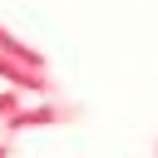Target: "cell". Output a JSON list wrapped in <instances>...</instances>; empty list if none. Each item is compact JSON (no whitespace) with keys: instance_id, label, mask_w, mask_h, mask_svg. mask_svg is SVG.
I'll list each match as a JSON object with an SVG mask.
<instances>
[{"instance_id":"cell-2","label":"cell","mask_w":158,"mask_h":158,"mask_svg":"<svg viewBox=\"0 0 158 158\" xmlns=\"http://www.w3.org/2000/svg\"><path fill=\"white\" fill-rule=\"evenodd\" d=\"M0 54H5V59H25V64H35V69H49V64H44V54H40L30 40H20L5 20H0Z\"/></svg>"},{"instance_id":"cell-3","label":"cell","mask_w":158,"mask_h":158,"mask_svg":"<svg viewBox=\"0 0 158 158\" xmlns=\"http://www.w3.org/2000/svg\"><path fill=\"white\" fill-rule=\"evenodd\" d=\"M15 109H25V94H20V89H10V84H5V89H0V123H5V118H10V114H15Z\"/></svg>"},{"instance_id":"cell-5","label":"cell","mask_w":158,"mask_h":158,"mask_svg":"<svg viewBox=\"0 0 158 158\" xmlns=\"http://www.w3.org/2000/svg\"><path fill=\"white\" fill-rule=\"evenodd\" d=\"M153 153H158V143H153Z\"/></svg>"},{"instance_id":"cell-6","label":"cell","mask_w":158,"mask_h":158,"mask_svg":"<svg viewBox=\"0 0 158 158\" xmlns=\"http://www.w3.org/2000/svg\"><path fill=\"white\" fill-rule=\"evenodd\" d=\"M0 138H5V133H0Z\"/></svg>"},{"instance_id":"cell-4","label":"cell","mask_w":158,"mask_h":158,"mask_svg":"<svg viewBox=\"0 0 158 158\" xmlns=\"http://www.w3.org/2000/svg\"><path fill=\"white\" fill-rule=\"evenodd\" d=\"M0 158H15V138H0Z\"/></svg>"},{"instance_id":"cell-1","label":"cell","mask_w":158,"mask_h":158,"mask_svg":"<svg viewBox=\"0 0 158 158\" xmlns=\"http://www.w3.org/2000/svg\"><path fill=\"white\" fill-rule=\"evenodd\" d=\"M79 118V104H69V99H44V104H25V109H15L5 123H0V133L5 138H15V133H25V128H54V123H74Z\"/></svg>"}]
</instances>
